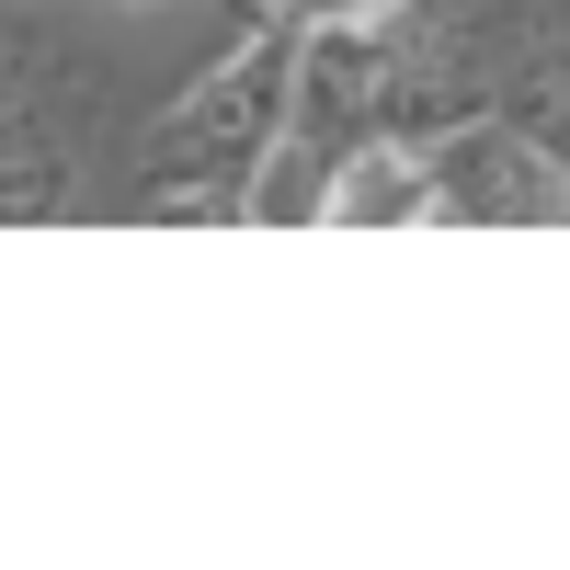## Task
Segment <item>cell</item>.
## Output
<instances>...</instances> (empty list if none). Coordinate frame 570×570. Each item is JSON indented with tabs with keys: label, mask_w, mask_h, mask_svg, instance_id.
I'll use <instances>...</instances> for the list:
<instances>
[{
	"label": "cell",
	"mask_w": 570,
	"mask_h": 570,
	"mask_svg": "<svg viewBox=\"0 0 570 570\" xmlns=\"http://www.w3.org/2000/svg\"><path fill=\"white\" fill-rule=\"evenodd\" d=\"M400 12H411V0H285V23H308V35H320V23L376 35V23H400Z\"/></svg>",
	"instance_id": "cell-5"
},
{
	"label": "cell",
	"mask_w": 570,
	"mask_h": 570,
	"mask_svg": "<svg viewBox=\"0 0 570 570\" xmlns=\"http://www.w3.org/2000/svg\"><path fill=\"white\" fill-rule=\"evenodd\" d=\"M411 217H445V183H434V160L411 149V137H354L343 160H331V183H320V228H411Z\"/></svg>",
	"instance_id": "cell-3"
},
{
	"label": "cell",
	"mask_w": 570,
	"mask_h": 570,
	"mask_svg": "<svg viewBox=\"0 0 570 570\" xmlns=\"http://www.w3.org/2000/svg\"><path fill=\"white\" fill-rule=\"evenodd\" d=\"M434 183H445V217L468 228H570V160L525 115H480L434 137Z\"/></svg>",
	"instance_id": "cell-2"
},
{
	"label": "cell",
	"mask_w": 570,
	"mask_h": 570,
	"mask_svg": "<svg viewBox=\"0 0 570 570\" xmlns=\"http://www.w3.org/2000/svg\"><path fill=\"white\" fill-rule=\"evenodd\" d=\"M69 195H80V149L46 115H12V126H0V228L69 217Z\"/></svg>",
	"instance_id": "cell-4"
},
{
	"label": "cell",
	"mask_w": 570,
	"mask_h": 570,
	"mask_svg": "<svg viewBox=\"0 0 570 570\" xmlns=\"http://www.w3.org/2000/svg\"><path fill=\"white\" fill-rule=\"evenodd\" d=\"M285 104H297V46L252 35L228 69H206V80L149 126V195H160L171 217H228V206H252V171L274 160Z\"/></svg>",
	"instance_id": "cell-1"
},
{
	"label": "cell",
	"mask_w": 570,
	"mask_h": 570,
	"mask_svg": "<svg viewBox=\"0 0 570 570\" xmlns=\"http://www.w3.org/2000/svg\"><path fill=\"white\" fill-rule=\"evenodd\" d=\"M23 91H35V58H23V46H12V23H0V126L23 115Z\"/></svg>",
	"instance_id": "cell-6"
}]
</instances>
